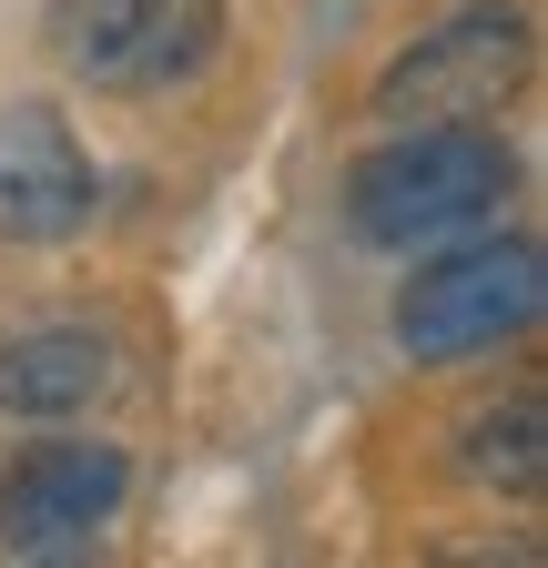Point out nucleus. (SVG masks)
<instances>
[{
	"label": "nucleus",
	"instance_id": "1",
	"mask_svg": "<svg viewBox=\"0 0 548 568\" xmlns=\"http://www.w3.org/2000/svg\"><path fill=\"white\" fill-rule=\"evenodd\" d=\"M508 183H518L508 142L477 132V122H457V132H396V142H376V153L346 173V224L366 244H386V254H427V244L477 234L508 203Z\"/></svg>",
	"mask_w": 548,
	"mask_h": 568
},
{
	"label": "nucleus",
	"instance_id": "2",
	"mask_svg": "<svg viewBox=\"0 0 548 568\" xmlns=\"http://www.w3.org/2000/svg\"><path fill=\"white\" fill-rule=\"evenodd\" d=\"M528 315H538V244L528 234L457 244V254H437L396 295V335H406V355H427V366H457V355L508 345Z\"/></svg>",
	"mask_w": 548,
	"mask_h": 568
},
{
	"label": "nucleus",
	"instance_id": "3",
	"mask_svg": "<svg viewBox=\"0 0 548 568\" xmlns=\"http://www.w3.org/2000/svg\"><path fill=\"white\" fill-rule=\"evenodd\" d=\"M528 71V21L518 11H467L437 41H417L386 82H376V122L396 132H457V122H488Z\"/></svg>",
	"mask_w": 548,
	"mask_h": 568
},
{
	"label": "nucleus",
	"instance_id": "4",
	"mask_svg": "<svg viewBox=\"0 0 548 568\" xmlns=\"http://www.w3.org/2000/svg\"><path fill=\"white\" fill-rule=\"evenodd\" d=\"M132 457L102 437H61L31 447L11 477H0V548H51V538H102V518L122 508Z\"/></svg>",
	"mask_w": 548,
	"mask_h": 568
},
{
	"label": "nucleus",
	"instance_id": "5",
	"mask_svg": "<svg viewBox=\"0 0 548 568\" xmlns=\"http://www.w3.org/2000/svg\"><path fill=\"white\" fill-rule=\"evenodd\" d=\"M92 224V163L72 122L51 102H11L0 112V234L11 244H61Z\"/></svg>",
	"mask_w": 548,
	"mask_h": 568
},
{
	"label": "nucleus",
	"instance_id": "6",
	"mask_svg": "<svg viewBox=\"0 0 548 568\" xmlns=\"http://www.w3.org/2000/svg\"><path fill=\"white\" fill-rule=\"evenodd\" d=\"M112 386V345L92 325H31L0 345V416H82Z\"/></svg>",
	"mask_w": 548,
	"mask_h": 568
},
{
	"label": "nucleus",
	"instance_id": "7",
	"mask_svg": "<svg viewBox=\"0 0 548 568\" xmlns=\"http://www.w3.org/2000/svg\"><path fill=\"white\" fill-rule=\"evenodd\" d=\"M41 31L82 82H102V92L143 82V0H51Z\"/></svg>",
	"mask_w": 548,
	"mask_h": 568
},
{
	"label": "nucleus",
	"instance_id": "8",
	"mask_svg": "<svg viewBox=\"0 0 548 568\" xmlns=\"http://www.w3.org/2000/svg\"><path fill=\"white\" fill-rule=\"evenodd\" d=\"M457 467H467L477 487H498V497H528V487L548 477V406H538V386H518V396L488 406V416H467Z\"/></svg>",
	"mask_w": 548,
	"mask_h": 568
},
{
	"label": "nucleus",
	"instance_id": "9",
	"mask_svg": "<svg viewBox=\"0 0 548 568\" xmlns=\"http://www.w3.org/2000/svg\"><path fill=\"white\" fill-rule=\"evenodd\" d=\"M224 41V0H143V82H183Z\"/></svg>",
	"mask_w": 548,
	"mask_h": 568
},
{
	"label": "nucleus",
	"instance_id": "10",
	"mask_svg": "<svg viewBox=\"0 0 548 568\" xmlns=\"http://www.w3.org/2000/svg\"><path fill=\"white\" fill-rule=\"evenodd\" d=\"M427 568H548V548L528 528H488V538H447Z\"/></svg>",
	"mask_w": 548,
	"mask_h": 568
},
{
	"label": "nucleus",
	"instance_id": "11",
	"mask_svg": "<svg viewBox=\"0 0 548 568\" xmlns=\"http://www.w3.org/2000/svg\"><path fill=\"white\" fill-rule=\"evenodd\" d=\"M0 568H102V538H51V548H0Z\"/></svg>",
	"mask_w": 548,
	"mask_h": 568
}]
</instances>
